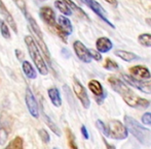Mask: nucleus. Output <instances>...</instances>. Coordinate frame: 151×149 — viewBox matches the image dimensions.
Segmentation results:
<instances>
[{
	"instance_id": "38",
	"label": "nucleus",
	"mask_w": 151,
	"mask_h": 149,
	"mask_svg": "<svg viewBox=\"0 0 151 149\" xmlns=\"http://www.w3.org/2000/svg\"><path fill=\"white\" fill-rule=\"evenodd\" d=\"M78 1H80V2H82V0H78Z\"/></svg>"
},
{
	"instance_id": "17",
	"label": "nucleus",
	"mask_w": 151,
	"mask_h": 149,
	"mask_svg": "<svg viewBox=\"0 0 151 149\" xmlns=\"http://www.w3.org/2000/svg\"><path fill=\"white\" fill-rule=\"evenodd\" d=\"M115 56H117L118 58L122 59L123 61H127V62H132V61H135V60H139L140 56H138L137 54L133 52H129V51H125V50H116L114 52Z\"/></svg>"
},
{
	"instance_id": "16",
	"label": "nucleus",
	"mask_w": 151,
	"mask_h": 149,
	"mask_svg": "<svg viewBox=\"0 0 151 149\" xmlns=\"http://www.w3.org/2000/svg\"><path fill=\"white\" fill-rule=\"evenodd\" d=\"M47 94L52 105L57 108H60L62 106V97L60 90L57 87H52V88H50L47 90Z\"/></svg>"
},
{
	"instance_id": "35",
	"label": "nucleus",
	"mask_w": 151,
	"mask_h": 149,
	"mask_svg": "<svg viewBox=\"0 0 151 149\" xmlns=\"http://www.w3.org/2000/svg\"><path fill=\"white\" fill-rule=\"evenodd\" d=\"M106 1H108L109 2L110 4H113V6H117V1H116V0H106Z\"/></svg>"
},
{
	"instance_id": "24",
	"label": "nucleus",
	"mask_w": 151,
	"mask_h": 149,
	"mask_svg": "<svg viewBox=\"0 0 151 149\" xmlns=\"http://www.w3.org/2000/svg\"><path fill=\"white\" fill-rule=\"evenodd\" d=\"M14 4H16L17 6H18L19 8H20V10L22 12V14L25 16V18H29V17L31 16L30 14H29L28 9H27V5H26V2H25V0H14Z\"/></svg>"
},
{
	"instance_id": "36",
	"label": "nucleus",
	"mask_w": 151,
	"mask_h": 149,
	"mask_svg": "<svg viewBox=\"0 0 151 149\" xmlns=\"http://www.w3.org/2000/svg\"><path fill=\"white\" fill-rule=\"evenodd\" d=\"M147 22H151V19H148V20H147Z\"/></svg>"
},
{
	"instance_id": "2",
	"label": "nucleus",
	"mask_w": 151,
	"mask_h": 149,
	"mask_svg": "<svg viewBox=\"0 0 151 149\" xmlns=\"http://www.w3.org/2000/svg\"><path fill=\"white\" fill-rule=\"evenodd\" d=\"M124 123L127 131L132 134L138 141L143 145H150L151 144V131L138 122L135 118L131 116H124Z\"/></svg>"
},
{
	"instance_id": "29",
	"label": "nucleus",
	"mask_w": 151,
	"mask_h": 149,
	"mask_svg": "<svg viewBox=\"0 0 151 149\" xmlns=\"http://www.w3.org/2000/svg\"><path fill=\"white\" fill-rule=\"evenodd\" d=\"M96 125H97V127L99 129V131H101L104 136L108 137V127H107V125L103 122V121L100 120V119H98V120L96 121Z\"/></svg>"
},
{
	"instance_id": "12",
	"label": "nucleus",
	"mask_w": 151,
	"mask_h": 149,
	"mask_svg": "<svg viewBox=\"0 0 151 149\" xmlns=\"http://www.w3.org/2000/svg\"><path fill=\"white\" fill-rule=\"evenodd\" d=\"M39 16L41 20L44 23L48 25V26L56 27L57 26V16L55 10L50 6H43L40 8L39 10Z\"/></svg>"
},
{
	"instance_id": "7",
	"label": "nucleus",
	"mask_w": 151,
	"mask_h": 149,
	"mask_svg": "<svg viewBox=\"0 0 151 149\" xmlns=\"http://www.w3.org/2000/svg\"><path fill=\"white\" fill-rule=\"evenodd\" d=\"M82 2H84V3H86V5H88V7H90L102 21H104V23H106L109 27L115 28V26L113 25V23H111L109 20H108L107 12H106V10L104 9L103 6H102L99 2L96 1V0H82Z\"/></svg>"
},
{
	"instance_id": "4",
	"label": "nucleus",
	"mask_w": 151,
	"mask_h": 149,
	"mask_svg": "<svg viewBox=\"0 0 151 149\" xmlns=\"http://www.w3.org/2000/svg\"><path fill=\"white\" fill-rule=\"evenodd\" d=\"M108 127V137L113 140H125L129 136V131L127 126L121 121L117 119H113L107 125Z\"/></svg>"
},
{
	"instance_id": "10",
	"label": "nucleus",
	"mask_w": 151,
	"mask_h": 149,
	"mask_svg": "<svg viewBox=\"0 0 151 149\" xmlns=\"http://www.w3.org/2000/svg\"><path fill=\"white\" fill-rule=\"evenodd\" d=\"M88 89L91 91L93 95L96 96V102L97 104L101 105L104 103L105 99L107 97V91L104 90L102 84L98 80H91L88 83Z\"/></svg>"
},
{
	"instance_id": "3",
	"label": "nucleus",
	"mask_w": 151,
	"mask_h": 149,
	"mask_svg": "<svg viewBox=\"0 0 151 149\" xmlns=\"http://www.w3.org/2000/svg\"><path fill=\"white\" fill-rule=\"evenodd\" d=\"M25 42H26L27 49H28L29 55H30L31 59L33 60L34 64H35L37 71L42 76H46L48 74V67L46 64L45 60L42 57L41 53H40V49L38 45L36 44L35 39L31 35H26L25 37Z\"/></svg>"
},
{
	"instance_id": "14",
	"label": "nucleus",
	"mask_w": 151,
	"mask_h": 149,
	"mask_svg": "<svg viewBox=\"0 0 151 149\" xmlns=\"http://www.w3.org/2000/svg\"><path fill=\"white\" fill-rule=\"evenodd\" d=\"M0 15L3 17L4 20L6 21V23L12 27V29L14 30V32L18 33V27H17L16 22H14V18H12V16L10 15V12H8V9L6 8L5 4L3 3L2 0H0Z\"/></svg>"
},
{
	"instance_id": "27",
	"label": "nucleus",
	"mask_w": 151,
	"mask_h": 149,
	"mask_svg": "<svg viewBox=\"0 0 151 149\" xmlns=\"http://www.w3.org/2000/svg\"><path fill=\"white\" fill-rule=\"evenodd\" d=\"M8 138V133L7 129H5L3 123H0V145H3V144L6 143Z\"/></svg>"
},
{
	"instance_id": "37",
	"label": "nucleus",
	"mask_w": 151,
	"mask_h": 149,
	"mask_svg": "<svg viewBox=\"0 0 151 149\" xmlns=\"http://www.w3.org/2000/svg\"><path fill=\"white\" fill-rule=\"evenodd\" d=\"M52 149H59V148H57V147H54V148H52Z\"/></svg>"
},
{
	"instance_id": "22",
	"label": "nucleus",
	"mask_w": 151,
	"mask_h": 149,
	"mask_svg": "<svg viewBox=\"0 0 151 149\" xmlns=\"http://www.w3.org/2000/svg\"><path fill=\"white\" fill-rule=\"evenodd\" d=\"M66 136H67V141H68L69 149H79L78 148L77 143H76L75 136H74L73 131L70 129H66Z\"/></svg>"
},
{
	"instance_id": "26",
	"label": "nucleus",
	"mask_w": 151,
	"mask_h": 149,
	"mask_svg": "<svg viewBox=\"0 0 151 149\" xmlns=\"http://www.w3.org/2000/svg\"><path fill=\"white\" fill-rule=\"evenodd\" d=\"M104 69H107V71H117L119 66L115 61H113L110 58H107L105 60V63H104Z\"/></svg>"
},
{
	"instance_id": "9",
	"label": "nucleus",
	"mask_w": 151,
	"mask_h": 149,
	"mask_svg": "<svg viewBox=\"0 0 151 149\" xmlns=\"http://www.w3.org/2000/svg\"><path fill=\"white\" fill-rule=\"evenodd\" d=\"M25 103L28 108V111L31 114L32 117L38 118L39 117V107H38L37 101L34 96L33 92L30 89V87H27L26 92H25Z\"/></svg>"
},
{
	"instance_id": "33",
	"label": "nucleus",
	"mask_w": 151,
	"mask_h": 149,
	"mask_svg": "<svg viewBox=\"0 0 151 149\" xmlns=\"http://www.w3.org/2000/svg\"><path fill=\"white\" fill-rule=\"evenodd\" d=\"M80 131H81V135H82V137H83V139H86V140L90 139V134H88V131L86 127V125H81Z\"/></svg>"
},
{
	"instance_id": "21",
	"label": "nucleus",
	"mask_w": 151,
	"mask_h": 149,
	"mask_svg": "<svg viewBox=\"0 0 151 149\" xmlns=\"http://www.w3.org/2000/svg\"><path fill=\"white\" fill-rule=\"evenodd\" d=\"M4 149H24V141L21 137H16L6 145Z\"/></svg>"
},
{
	"instance_id": "34",
	"label": "nucleus",
	"mask_w": 151,
	"mask_h": 149,
	"mask_svg": "<svg viewBox=\"0 0 151 149\" xmlns=\"http://www.w3.org/2000/svg\"><path fill=\"white\" fill-rule=\"evenodd\" d=\"M103 141H104V144H105V145H106V148H107V149H116V147H115V146H114V145H112V144L108 143L107 140L103 139Z\"/></svg>"
},
{
	"instance_id": "8",
	"label": "nucleus",
	"mask_w": 151,
	"mask_h": 149,
	"mask_svg": "<svg viewBox=\"0 0 151 149\" xmlns=\"http://www.w3.org/2000/svg\"><path fill=\"white\" fill-rule=\"evenodd\" d=\"M122 79L124 83H127L129 86L134 87V88L138 89L142 92L151 94V82H144L142 80H138V79L134 78L129 74H122Z\"/></svg>"
},
{
	"instance_id": "30",
	"label": "nucleus",
	"mask_w": 151,
	"mask_h": 149,
	"mask_svg": "<svg viewBox=\"0 0 151 149\" xmlns=\"http://www.w3.org/2000/svg\"><path fill=\"white\" fill-rule=\"evenodd\" d=\"M64 2H65V3L67 4V5L69 6L70 8H73V9H75L77 12H80V14H81L82 16H84V17H86V18H88V16H86V12H84L83 10H82L80 7H78V6L76 5V4L74 3L73 1H72V0H64Z\"/></svg>"
},
{
	"instance_id": "1",
	"label": "nucleus",
	"mask_w": 151,
	"mask_h": 149,
	"mask_svg": "<svg viewBox=\"0 0 151 149\" xmlns=\"http://www.w3.org/2000/svg\"><path fill=\"white\" fill-rule=\"evenodd\" d=\"M110 86L112 87L116 93L122 97L124 103L129 105L131 108H136V109H146L150 106V102L147 99L140 97L137 95L124 82H122L119 79L115 78V77H110L108 79Z\"/></svg>"
},
{
	"instance_id": "11",
	"label": "nucleus",
	"mask_w": 151,
	"mask_h": 149,
	"mask_svg": "<svg viewBox=\"0 0 151 149\" xmlns=\"http://www.w3.org/2000/svg\"><path fill=\"white\" fill-rule=\"evenodd\" d=\"M73 49L76 56L79 60H81L84 63H90L91 61L90 49H88L80 40H76L73 42Z\"/></svg>"
},
{
	"instance_id": "5",
	"label": "nucleus",
	"mask_w": 151,
	"mask_h": 149,
	"mask_svg": "<svg viewBox=\"0 0 151 149\" xmlns=\"http://www.w3.org/2000/svg\"><path fill=\"white\" fill-rule=\"evenodd\" d=\"M57 31L60 37L63 39L64 42H67V37L72 34L73 32V26L72 23L67 17L65 16H59L58 20H57Z\"/></svg>"
},
{
	"instance_id": "20",
	"label": "nucleus",
	"mask_w": 151,
	"mask_h": 149,
	"mask_svg": "<svg viewBox=\"0 0 151 149\" xmlns=\"http://www.w3.org/2000/svg\"><path fill=\"white\" fill-rule=\"evenodd\" d=\"M55 6H56V8H58V9L60 10L62 14L65 15V16H71L72 15V9L65 3V2L62 1V0H57V1H55Z\"/></svg>"
},
{
	"instance_id": "6",
	"label": "nucleus",
	"mask_w": 151,
	"mask_h": 149,
	"mask_svg": "<svg viewBox=\"0 0 151 149\" xmlns=\"http://www.w3.org/2000/svg\"><path fill=\"white\" fill-rule=\"evenodd\" d=\"M73 90L77 99L80 101L81 105L83 106L84 109H88L91 107V99L88 97V94L86 92V89L84 88L83 85L80 83V81L77 78H73Z\"/></svg>"
},
{
	"instance_id": "13",
	"label": "nucleus",
	"mask_w": 151,
	"mask_h": 149,
	"mask_svg": "<svg viewBox=\"0 0 151 149\" xmlns=\"http://www.w3.org/2000/svg\"><path fill=\"white\" fill-rule=\"evenodd\" d=\"M129 73L132 74V77L138 79V80H148L151 78L150 71L146 66L143 65H135V66L129 69Z\"/></svg>"
},
{
	"instance_id": "28",
	"label": "nucleus",
	"mask_w": 151,
	"mask_h": 149,
	"mask_svg": "<svg viewBox=\"0 0 151 149\" xmlns=\"http://www.w3.org/2000/svg\"><path fill=\"white\" fill-rule=\"evenodd\" d=\"M38 135H39L40 139L42 140V142H43V143H45V144L50 143V134L47 133V131H46V129H38Z\"/></svg>"
},
{
	"instance_id": "18",
	"label": "nucleus",
	"mask_w": 151,
	"mask_h": 149,
	"mask_svg": "<svg viewBox=\"0 0 151 149\" xmlns=\"http://www.w3.org/2000/svg\"><path fill=\"white\" fill-rule=\"evenodd\" d=\"M41 113H42V116H43V119H44V121H45L46 125L50 127V131H52V133L55 134V135H57V136H59V137H60V136H61V131H60V129H59L58 125H57L56 123L54 122V120H52V119L50 118V117L48 116L47 114H46L43 108L41 109Z\"/></svg>"
},
{
	"instance_id": "32",
	"label": "nucleus",
	"mask_w": 151,
	"mask_h": 149,
	"mask_svg": "<svg viewBox=\"0 0 151 149\" xmlns=\"http://www.w3.org/2000/svg\"><path fill=\"white\" fill-rule=\"evenodd\" d=\"M90 53H91V59H95V60H97V61L102 60V55H101V53H99L98 51H95V50H91V49H90Z\"/></svg>"
},
{
	"instance_id": "31",
	"label": "nucleus",
	"mask_w": 151,
	"mask_h": 149,
	"mask_svg": "<svg viewBox=\"0 0 151 149\" xmlns=\"http://www.w3.org/2000/svg\"><path fill=\"white\" fill-rule=\"evenodd\" d=\"M142 123L145 125H149L151 126V113L150 112H147L142 116Z\"/></svg>"
},
{
	"instance_id": "23",
	"label": "nucleus",
	"mask_w": 151,
	"mask_h": 149,
	"mask_svg": "<svg viewBox=\"0 0 151 149\" xmlns=\"http://www.w3.org/2000/svg\"><path fill=\"white\" fill-rule=\"evenodd\" d=\"M138 42L140 45L147 48H151V34L149 33H142L138 37Z\"/></svg>"
},
{
	"instance_id": "19",
	"label": "nucleus",
	"mask_w": 151,
	"mask_h": 149,
	"mask_svg": "<svg viewBox=\"0 0 151 149\" xmlns=\"http://www.w3.org/2000/svg\"><path fill=\"white\" fill-rule=\"evenodd\" d=\"M22 69L23 73L26 74L27 78L29 79H36L37 78V73H36V69H34V66L31 64L29 61L25 60L22 63Z\"/></svg>"
},
{
	"instance_id": "15",
	"label": "nucleus",
	"mask_w": 151,
	"mask_h": 149,
	"mask_svg": "<svg viewBox=\"0 0 151 149\" xmlns=\"http://www.w3.org/2000/svg\"><path fill=\"white\" fill-rule=\"evenodd\" d=\"M96 48L99 53H108L113 48V44L108 37H99L96 42Z\"/></svg>"
},
{
	"instance_id": "25",
	"label": "nucleus",
	"mask_w": 151,
	"mask_h": 149,
	"mask_svg": "<svg viewBox=\"0 0 151 149\" xmlns=\"http://www.w3.org/2000/svg\"><path fill=\"white\" fill-rule=\"evenodd\" d=\"M0 32H1V35L5 39H9L10 38L9 28H8L7 24L3 20H1V19H0Z\"/></svg>"
}]
</instances>
